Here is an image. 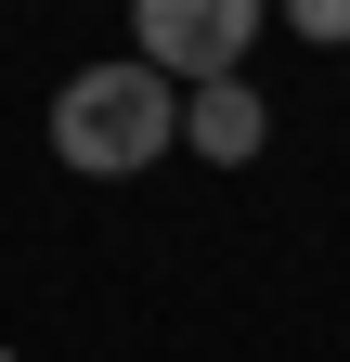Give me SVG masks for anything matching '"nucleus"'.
Wrapping results in <instances>:
<instances>
[{
	"label": "nucleus",
	"instance_id": "2",
	"mask_svg": "<svg viewBox=\"0 0 350 362\" xmlns=\"http://www.w3.org/2000/svg\"><path fill=\"white\" fill-rule=\"evenodd\" d=\"M259 26H273V0H130V52H143L156 78H182V90L234 78Z\"/></svg>",
	"mask_w": 350,
	"mask_h": 362
},
{
	"label": "nucleus",
	"instance_id": "4",
	"mask_svg": "<svg viewBox=\"0 0 350 362\" xmlns=\"http://www.w3.org/2000/svg\"><path fill=\"white\" fill-rule=\"evenodd\" d=\"M273 13L312 39V52H350V0H273Z\"/></svg>",
	"mask_w": 350,
	"mask_h": 362
},
{
	"label": "nucleus",
	"instance_id": "1",
	"mask_svg": "<svg viewBox=\"0 0 350 362\" xmlns=\"http://www.w3.org/2000/svg\"><path fill=\"white\" fill-rule=\"evenodd\" d=\"M169 143H182V78H156L143 52H130V65H78V78L52 90V156L91 168V181L156 168Z\"/></svg>",
	"mask_w": 350,
	"mask_h": 362
},
{
	"label": "nucleus",
	"instance_id": "5",
	"mask_svg": "<svg viewBox=\"0 0 350 362\" xmlns=\"http://www.w3.org/2000/svg\"><path fill=\"white\" fill-rule=\"evenodd\" d=\"M0 362H13V349H0Z\"/></svg>",
	"mask_w": 350,
	"mask_h": 362
},
{
	"label": "nucleus",
	"instance_id": "3",
	"mask_svg": "<svg viewBox=\"0 0 350 362\" xmlns=\"http://www.w3.org/2000/svg\"><path fill=\"white\" fill-rule=\"evenodd\" d=\"M182 143H195L208 168H247L259 143H273V104H259L247 78H208V90H182Z\"/></svg>",
	"mask_w": 350,
	"mask_h": 362
}]
</instances>
